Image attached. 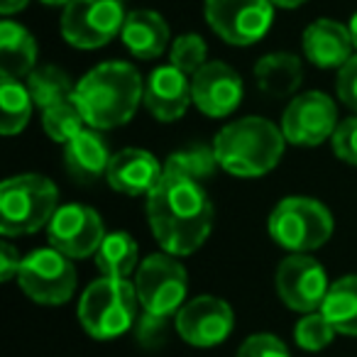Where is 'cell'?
Returning <instances> with one entry per match:
<instances>
[{
    "label": "cell",
    "mask_w": 357,
    "mask_h": 357,
    "mask_svg": "<svg viewBox=\"0 0 357 357\" xmlns=\"http://www.w3.org/2000/svg\"><path fill=\"white\" fill-rule=\"evenodd\" d=\"M42 3H45V6H69L71 0H42Z\"/></svg>",
    "instance_id": "obj_39"
},
{
    "label": "cell",
    "mask_w": 357,
    "mask_h": 357,
    "mask_svg": "<svg viewBox=\"0 0 357 357\" xmlns=\"http://www.w3.org/2000/svg\"><path fill=\"white\" fill-rule=\"evenodd\" d=\"M303 54L318 69H342L352 59V37L337 20H316L303 32Z\"/></svg>",
    "instance_id": "obj_18"
},
{
    "label": "cell",
    "mask_w": 357,
    "mask_h": 357,
    "mask_svg": "<svg viewBox=\"0 0 357 357\" xmlns=\"http://www.w3.org/2000/svg\"><path fill=\"white\" fill-rule=\"evenodd\" d=\"M169 321H172V316H159V313L142 311L132 326L135 342H137L139 347H144V350H157V347H162L169 335Z\"/></svg>",
    "instance_id": "obj_31"
},
{
    "label": "cell",
    "mask_w": 357,
    "mask_h": 357,
    "mask_svg": "<svg viewBox=\"0 0 357 357\" xmlns=\"http://www.w3.org/2000/svg\"><path fill=\"white\" fill-rule=\"evenodd\" d=\"M27 3H30V0H0V13H3L6 17L15 15V13H20Z\"/></svg>",
    "instance_id": "obj_36"
},
{
    "label": "cell",
    "mask_w": 357,
    "mask_h": 357,
    "mask_svg": "<svg viewBox=\"0 0 357 357\" xmlns=\"http://www.w3.org/2000/svg\"><path fill=\"white\" fill-rule=\"evenodd\" d=\"M59 211V191L42 174H20L0 184V233L6 238L32 235L52 223Z\"/></svg>",
    "instance_id": "obj_4"
},
{
    "label": "cell",
    "mask_w": 357,
    "mask_h": 357,
    "mask_svg": "<svg viewBox=\"0 0 357 357\" xmlns=\"http://www.w3.org/2000/svg\"><path fill=\"white\" fill-rule=\"evenodd\" d=\"M321 313L340 335H357V274H347L331 284Z\"/></svg>",
    "instance_id": "obj_23"
},
{
    "label": "cell",
    "mask_w": 357,
    "mask_h": 357,
    "mask_svg": "<svg viewBox=\"0 0 357 357\" xmlns=\"http://www.w3.org/2000/svg\"><path fill=\"white\" fill-rule=\"evenodd\" d=\"M32 105L35 100L20 79L0 74V132L6 137L20 135L30 123Z\"/></svg>",
    "instance_id": "obj_24"
},
{
    "label": "cell",
    "mask_w": 357,
    "mask_h": 357,
    "mask_svg": "<svg viewBox=\"0 0 357 357\" xmlns=\"http://www.w3.org/2000/svg\"><path fill=\"white\" fill-rule=\"evenodd\" d=\"M17 284L35 303L61 306L76 291V269L66 255L54 248H42L22 257Z\"/></svg>",
    "instance_id": "obj_10"
},
{
    "label": "cell",
    "mask_w": 357,
    "mask_h": 357,
    "mask_svg": "<svg viewBox=\"0 0 357 357\" xmlns=\"http://www.w3.org/2000/svg\"><path fill=\"white\" fill-rule=\"evenodd\" d=\"M335 89L342 103H345L352 113H357V56H352V59L337 71Z\"/></svg>",
    "instance_id": "obj_34"
},
{
    "label": "cell",
    "mask_w": 357,
    "mask_h": 357,
    "mask_svg": "<svg viewBox=\"0 0 357 357\" xmlns=\"http://www.w3.org/2000/svg\"><path fill=\"white\" fill-rule=\"evenodd\" d=\"M206 54H208V47H206L204 37L201 35H181L174 40L172 50H169V64L176 66L178 71H184L186 76H194L201 66H206Z\"/></svg>",
    "instance_id": "obj_30"
},
{
    "label": "cell",
    "mask_w": 357,
    "mask_h": 357,
    "mask_svg": "<svg viewBox=\"0 0 357 357\" xmlns=\"http://www.w3.org/2000/svg\"><path fill=\"white\" fill-rule=\"evenodd\" d=\"M274 287L284 306L306 316V313L321 311L331 284L318 259H313L311 255H289L277 267Z\"/></svg>",
    "instance_id": "obj_11"
},
{
    "label": "cell",
    "mask_w": 357,
    "mask_h": 357,
    "mask_svg": "<svg viewBox=\"0 0 357 357\" xmlns=\"http://www.w3.org/2000/svg\"><path fill=\"white\" fill-rule=\"evenodd\" d=\"M123 45L137 59H157L169 45V25L154 10H132L123 25Z\"/></svg>",
    "instance_id": "obj_20"
},
{
    "label": "cell",
    "mask_w": 357,
    "mask_h": 357,
    "mask_svg": "<svg viewBox=\"0 0 357 357\" xmlns=\"http://www.w3.org/2000/svg\"><path fill=\"white\" fill-rule=\"evenodd\" d=\"M245 86L240 74L225 61H208L191 76V98L208 118H228L243 103Z\"/></svg>",
    "instance_id": "obj_15"
},
{
    "label": "cell",
    "mask_w": 357,
    "mask_h": 357,
    "mask_svg": "<svg viewBox=\"0 0 357 357\" xmlns=\"http://www.w3.org/2000/svg\"><path fill=\"white\" fill-rule=\"evenodd\" d=\"M123 0H71L61 13V37L76 50H98L123 32Z\"/></svg>",
    "instance_id": "obj_7"
},
{
    "label": "cell",
    "mask_w": 357,
    "mask_h": 357,
    "mask_svg": "<svg viewBox=\"0 0 357 357\" xmlns=\"http://www.w3.org/2000/svg\"><path fill=\"white\" fill-rule=\"evenodd\" d=\"M139 248L137 240L130 233H110L105 235L103 245L96 252V267L103 272V277L110 279H128L137 269Z\"/></svg>",
    "instance_id": "obj_25"
},
{
    "label": "cell",
    "mask_w": 357,
    "mask_h": 357,
    "mask_svg": "<svg viewBox=\"0 0 357 357\" xmlns=\"http://www.w3.org/2000/svg\"><path fill=\"white\" fill-rule=\"evenodd\" d=\"M191 103H194L191 81L184 71L169 64L159 66L149 74L147 84H144V105L154 120L174 123V120L184 118Z\"/></svg>",
    "instance_id": "obj_16"
},
{
    "label": "cell",
    "mask_w": 357,
    "mask_h": 357,
    "mask_svg": "<svg viewBox=\"0 0 357 357\" xmlns=\"http://www.w3.org/2000/svg\"><path fill=\"white\" fill-rule=\"evenodd\" d=\"M208 27L233 47L257 45L274 22L272 0H206Z\"/></svg>",
    "instance_id": "obj_9"
},
{
    "label": "cell",
    "mask_w": 357,
    "mask_h": 357,
    "mask_svg": "<svg viewBox=\"0 0 357 357\" xmlns=\"http://www.w3.org/2000/svg\"><path fill=\"white\" fill-rule=\"evenodd\" d=\"M255 81H257L259 91L267 98L282 100L289 98L298 91L303 81V66L301 59L291 52H274V54H264L262 59L255 64Z\"/></svg>",
    "instance_id": "obj_21"
},
{
    "label": "cell",
    "mask_w": 357,
    "mask_h": 357,
    "mask_svg": "<svg viewBox=\"0 0 357 357\" xmlns=\"http://www.w3.org/2000/svg\"><path fill=\"white\" fill-rule=\"evenodd\" d=\"M25 86L30 91L35 105H40L42 110L64 103V100H71L76 91V86L71 84L66 71L56 69V66H40V69H35L27 76Z\"/></svg>",
    "instance_id": "obj_26"
},
{
    "label": "cell",
    "mask_w": 357,
    "mask_h": 357,
    "mask_svg": "<svg viewBox=\"0 0 357 357\" xmlns=\"http://www.w3.org/2000/svg\"><path fill=\"white\" fill-rule=\"evenodd\" d=\"M47 238L56 252L69 259H86L100 250L105 240L103 218L84 204L61 206L47 225Z\"/></svg>",
    "instance_id": "obj_13"
},
{
    "label": "cell",
    "mask_w": 357,
    "mask_h": 357,
    "mask_svg": "<svg viewBox=\"0 0 357 357\" xmlns=\"http://www.w3.org/2000/svg\"><path fill=\"white\" fill-rule=\"evenodd\" d=\"M84 125H86V120H84V115H81L79 105L74 103V98L64 100V103H59V105H52V108H47L45 115H42V128L50 135L52 142L69 144L71 139L84 130Z\"/></svg>",
    "instance_id": "obj_28"
},
{
    "label": "cell",
    "mask_w": 357,
    "mask_h": 357,
    "mask_svg": "<svg viewBox=\"0 0 357 357\" xmlns=\"http://www.w3.org/2000/svg\"><path fill=\"white\" fill-rule=\"evenodd\" d=\"M147 220L164 252L189 257L208 240L215 213L199 181L164 169L162 181L147 196Z\"/></svg>",
    "instance_id": "obj_1"
},
{
    "label": "cell",
    "mask_w": 357,
    "mask_h": 357,
    "mask_svg": "<svg viewBox=\"0 0 357 357\" xmlns=\"http://www.w3.org/2000/svg\"><path fill=\"white\" fill-rule=\"evenodd\" d=\"M235 326V313L218 296H196L178 308L176 333L194 347H213L228 340Z\"/></svg>",
    "instance_id": "obj_14"
},
{
    "label": "cell",
    "mask_w": 357,
    "mask_h": 357,
    "mask_svg": "<svg viewBox=\"0 0 357 357\" xmlns=\"http://www.w3.org/2000/svg\"><path fill=\"white\" fill-rule=\"evenodd\" d=\"M238 357H291L289 347L272 333H255L240 345Z\"/></svg>",
    "instance_id": "obj_33"
},
{
    "label": "cell",
    "mask_w": 357,
    "mask_h": 357,
    "mask_svg": "<svg viewBox=\"0 0 357 357\" xmlns=\"http://www.w3.org/2000/svg\"><path fill=\"white\" fill-rule=\"evenodd\" d=\"M331 142H333V152H335L337 159L357 167V115H350V118H345L337 125Z\"/></svg>",
    "instance_id": "obj_32"
},
{
    "label": "cell",
    "mask_w": 357,
    "mask_h": 357,
    "mask_svg": "<svg viewBox=\"0 0 357 357\" xmlns=\"http://www.w3.org/2000/svg\"><path fill=\"white\" fill-rule=\"evenodd\" d=\"M110 159L113 154L98 130H81L64 149L66 172L76 184H93L100 176H105Z\"/></svg>",
    "instance_id": "obj_19"
},
{
    "label": "cell",
    "mask_w": 357,
    "mask_h": 357,
    "mask_svg": "<svg viewBox=\"0 0 357 357\" xmlns=\"http://www.w3.org/2000/svg\"><path fill=\"white\" fill-rule=\"evenodd\" d=\"M22 257L10 243H0V279L3 282H10L13 277L17 279V272H20Z\"/></svg>",
    "instance_id": "obj_35"
},
{
    "label": "cell",
    "mask_w": 357,
    "mask_h": 357,
    "mask_svg": "<svg viewBox=\"0 0 357 357\" xmlns=\"http://www.w3.org/2000/svg\"><path fill=\"white\" fill-rule=\"evenodd\" d=\"M287 147L282 128L267 118H240L215 135V157L220 169L238 178H257L279 164Z\"/></svg>",
    "instance_id": "obj_3"
},
{
    "label": "cell",
    "mask_w": 357,
    "mask_h": 357,
    "mask_svg": "<svg viewBox=\"0 0 357 357\" xmlns=\"http://www.w3.org/2000/svg\"><path fill=\"white\" fill-rule=\"evenodd\" d=\"M218 157H215V149L208 144L199 142V144H189L184 149H176L167 157L164 169L174 174H181V176H189L194 181H204V178L213 176L215 169H218Z\"/></svg>",
    "instance_id": "obj_27"
},
{
    "label": "cell",
    "mask_w": 357,
    "mask_h": 357,
    "mask_svg": "<svg viewBox=\"0 0 357 357\" xmlns=\"http://www.w3.org/2000/svg\"><path fill=\"white\" fill-rule=\"evenodd\" d=\"M347 30H350V37H352V47L357 50V13L352 15L350 25H347Z\"/></svg>",
    "instance_id": "obj_38"
},
{
    "label": "cell",
    "mask_w": 357,
    "mask_h": 357,
    "mask_svg": "<svg viewBox=\"0 0 357 357\" xmlns=\"http://www.w3.org/2000/svg\"><path fill=\"white\" fill-rule=\"evenodd\" d=\"M267 230L279 248L289 250L291 255H306L323 248L333 238L335 220L321 201L289 196L269 213Z\"/></svg>",
    "instance_id": "obj_6"
},
{
    "label": "cell",
    "mask_w": 357,
    "mask_h": 357,
    "mask_svg": "<svg viewBox=\"0 0 357 357\" xmlns=\"http://www.w3.org/2000/svg\"><path fill=\"white\" fill-rule=\"evenodd\" d=\"M303 3H308V0H272V6L284 8V10H294V8L303 6Z\"/></svg>",
    "instance_id": "obj_37"
},
{
    "label": "cell",
    "mask_w": 357,
    "mask_h": 357,
    "mask_svg": "<svg viewBox=\"0 0 357 357\" xmlns=\"http://www.w3.org/2000/svg\"><path fill=\"white\" fill-rule=\"evenodd\" d=\"M335 337V328L331 326L326 316L321 311L306 313L301 321L294 328V340L301 350L306 352H318L323 347H328Z\"/></svg>",
    "instance_id": "obj_29"
},
{
    "label": "cell",
    "mask_w": 357,
    "mask_h": 357,
    "mask_svg": "<svg viewBox=\"0 0 357 357\" xmlns=\"http://www.w3.org/2000/svg\"><path fill=\"white\" fill-rule=\"evenodd\" d=\"M144 100V84L128 61L98 64L79 81L74 103L91 130H113L130 123Z\"/></svg>",
    "instance_id": "obj_2"
},
{
    "label": "cell",
    "mask_w": 357,
    "mask_h": 357,
    "mask_svg": "<svg viewBox=\"0 0 357 357\" xmlns=\"http://www.w3.org/2000/svg\"><path fill=\"white\" fill-rule=\"evenodd\" d=\"M135 291L142 303V311L174 316L184 306L189 277L184 264L169 252H154L139 262L135 272Z\"/></svg>",
    "instance_id": "obj_8"
},
{
    "label": "cell",
    "mask_w": 357,
    "mask_h": 357,
    "mask_svg": "<svg viewBox=\"0 0 357 357\" xmlns=\"http://www.w3.org/2000/svg\"><path fill=\"white\" fill-rule=\"evenodd\" d=\"M37 42L22 25L3 20L0 25V74L22 79L35 71Z\"/></svg>",
    "instance_id": "obj_22"
},
{
    "label": "cell",
    "mask_w": 357,
    "mask_h": 357,
    "mask_svg": "<svg viewBox=\"0 0 357 357\" xmlns=\"http://www.w3.org/2000/svg\"><path fill=\"white\" fill-rule=\"evenodd\" d=\"M137 291L128 279L100 277L86 287L79 301V321L96 340H113L137 321Z\"/></svg>",
    "instance_id": "obj_5"
},
{
    "label": "cell",
    "mask_w": 357,
    "mask_h": 357,
    "mask_svg": "<svg viewBox=\"0 0 357 357\" xmlns=\"http://www.w3.org/2000/svg\"><path fill=\"white\" fill-rule=\"evenodd\" d=\"M162 176L164 167L157 162V157L139 147H125L113 154L105 174L110 189L125 196H149Z\"/></svg>",
    "instance_id": "obj_17"
},
{
    "label": "cell",
    "mask_w": 357,
    "mask_h": 357,
    "mask_svg": "<svg viewBox=\"0 0 357 357\" xmlns=\"http://www.w3.org/2000/svg\"><path fill=\"white\" fill-rule=\"evenodd\" d=\"M337 108L323 91L301 93L287 105L282 115L284 139L296 147H316L337 130Z\"/></svg>",
    "instance_id": "obj_12"
}]
</instances>
